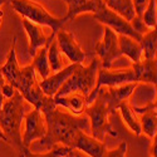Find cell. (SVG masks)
<instances>
[{"label":"cell","instance_id":"obj_1","mask_svg":"<svg viewBox=\"0 0 157 157\" xmlns=\"http://www.w3.org/2000/svg\"><path fill=\"white\" fill-rule=\"evenodd\" d=\"M42 113L47 124L45 136L39 140V147L43 150L45 148L48 151L56 145H63L72 148L75 135L79 131H89V120L86 114L74 116L71 112L59 109L58 106Z\"/></svg>","mask_w":157,"mask_h":157},{"label":"cell","instance_id":"obj_2","mask_svg":"<svg viewBox=\"0 0 157 157\" xmlns=\"http://www.w3.org/2000/svg\"><path fill=\"white\" fill-rule=\"evenodd\" d=\"M27 111V101L15 90L14 96L5 99L0 112V128L6 136L8 142L18 148L19 153L24 150L21 141V124Z\"/></svg>","mask_w":157,"mask_h":157},{"label":"cell","instance_id":"obj_3","mask_svg":"<svg viewBox=\"0 0 157 157\" xmlns=\"http://www.w3.org/2000/svg\"><path fill=\"white\" fill-rule=\"evenodd\" d=\"M101 67L99 59H93L89 65L84 67L82 63H77L73 73L59 88L54 97H63L71 93H79L88 98L90 92L93 90L97 82V73Z\"/></svg>","mask_w":157,"mask_h":157},{"label":"cell","instance_id":"obj_4","mask_svg":"<svg viewBox=\"0 0 157 157\" xmlns=\"http://www.w3.org/2000/svg\"><path fill=\"white\" fill-rule=\"evenodd\" d=\"M84 114L89 120V132L92 137L99 141H106L108 135L113 137L118 136L109 122V114H112V112L99 93L96 94L92 103L87 104Z\"/></svg>","mask_w":157,"mask_h":157},{"label":"cell","instance_id":"obj_5","mask_svg":"<svg viewBox=\"0 0 157 157\" xmlns=\"http://www.w3.org/2000/svg\"><path fill=\"white\" fill-rule=\"evenodd\" d=\"M10 3L14 10L21 15V18L28 19L40 27H48L52 29V33H57L67 24L64 18L52 15L43 5L33 0H10Z\"/></svg>","mask_w":157,"mask_h":157},{"label":"cell","instance_id":"obj_6","mask_svg":"<svg viewBox=\"0 0 157 157\" xmlns=\"http://www.w3.org/2000/svg\"><path fill=\"white\" fill-rule=\"evenodd\" d=\"M94 19L99 23H102L104 27L111 28L114 33L121 34V35H127L129 38L135 39V40L140 42L141 36L131 25V21L126 20L123 17H121L120 14H117L113 10H111L109 8H107L104 5V3L98 8V10L94 13Z\"/></svg>","mask_w":157,"mask_h":157},{"label":"cell","instance_id":"obj_7","mask_svg":"<svg viewBox=\"0 0 157 157\" xmlns=\"http://www.w3.org/2000/svg\"><path fill=\"white\" fill-rule=\"evenodd\" d=\"M136 81V75L132 68H127V69H117V71H112V69H104L101 68L98 69L97 73V82L96 86L93 88V90L90 92V94L87 98V104L92 103L98 89L103 86L106 87H117V86H122L126 83H133Z\"/></svg>","mask_w":157,"mask_h":157},{"label":"cell","instance_id":"obj_8","mask_svg":"<svg viewBox=\"0 0 157 157\" xmlns=\"http://www.w3.org/2000/svg\"><path fill=\"white\" fill-rule=\"evenodd\" d=\"M96 54L99 59L101 67L104 69H111L116 59H118L122 54L118 45V34L114 33L111 28H103V36L96 45Z\"/></svg>","mask_w":157,"mask_h":157},{"label":"cell","instance_id":"obj_9","mask_svg":"<svg viewBox=\"0 0 157 157\" xmlns=\"http://www.w3.org/2000/svg\"><path fill=\"white\" fill-rule=\"evenodd\" d=\"M47 133V124L43 113L38 108H33L24 116V132L21 133L23 146L29 148L35 141L42 140Z\"/></svg>","mask_w":157,"mask_h":157},{"label":"cell","instance_id":"obj_10","mask_svg":"<svg viewBox=\"0 0 157 157\" xmlns=\"http://www.w3.org/2000/svg\"><path fill=\"white\" fill-rule=\"evenodd\" d=\"M137 86H138V83H136V82L126 83V84L117 86V87L103 86L98 89L97 93H99L102 96V98L104 99V102H106V104L108 106L112 114H114L117 108L120 106V103H122L123 101H127L131 96H132V93L135 92Z\"/></svg>","mask_w":157,"mask_h":157},{"label":"cell","instance_id":"obj_11","mask_svg":"<svg viewBox=\"0 0 157 157\" xmlns=\"http://www.w3.org/2000/svg\"><path fill=\"white\" fill-rule=\"evenodd\" d=\"M56 40L60 52L69 60V63H82L86 59V53L82 50L72 33L60 28L56 34Z\"/></svg>","mask_w":157,"mask_h":157},{"label":"cell","instance_id":"obj_12","mask_svg":"<svg viewBox=\"0 0 157 157\" xmlns=\"http://www.w3.org/2000/svg\"><path fill=\"white\" fill-rule=\"evenodd\" d=\"M72 148L78 150L82 153H86L89 157H102L104 151L107 150L106 142L99 141L92 136H89L84 131H79L72 143Z\"/></svg>","mask_w":157,"mask_h":157},{"label":"cell","instance_id":"obj_13","mask_svg":"<svg viewBox=\"0 0 157 157\" xmlns=\"http://www.w3.org/2000/svg\"><path fill=\"white\" fill-rule=\"evenodd\" d=\"M136 114H140V124L142 133H145L150 138H153L157 135V111L156 101L150 102L143 107H132Z\"/></svg>","mask_w":157,"mask_h":157},{"label":"cell","instance_id":"obj_14","mask_svg":"<svg viewBox=\"0 0 157 157\" xmlns=\"http://www.w3.org/2000/svg\"><path fill=\"white\" fill-rule=\"evenodd\" d=\"M77 63H71L69 65H67L65 68L50 74L45 79H42L39 82V87L43 90V93L49 96V97H54L57 94V92L59 90V88L64 84V82L68 79L69 75L73 73L74 68H75Z\"/></svg>","mask_w":157,"mask_h":157},{"label":"cell","instance_id":"obj_15","mask_svg":"<svg viewBox=\"0 0 157 157\" xmlns=\"http://www.w3.org/2000/svg\"><path fill=\"white\" fill-rule=\"evenodd\" d=\"M131 68H132L135 72L137 83H146V84L156 86V81H157L156 58L155 59H145L143 58L138 63H132V67Z\"/></svg>","mask_w":157,"mask_h":157},{"label":"cell","instance_id":"obj_16","mask_svg":"<svg viewBox=\"0 0 157 157\" xmlns=\"http://www.w3.org/2000/svg\"><path fill=\"white\" fill-rule=\"evenodd\" d=\"M64 2L68 4L67 15L64 17L67 23L84 13L94 14L98 8L103 4V0H64Z\"/></svg>","mask_w":157,"mask_h":157},{"label":"cell","instance_id":"obj_17","mask_svg":"<svg viewBox=\"0 0 157 157\" xmlns=\"http://www.w3.org/2000/svg\"><path fill=\"white\" fill-rule=\"evenodd\" d=\"M21 24L24 27V30L27 32L28 38H29V54L32 57L35 56V53L38 52V49H40L45 42H47V36L42 30V27L38 24L32 23L28 19H21Z\"/></svg>","mask_w":157,"mask_h":157},{"label":"cell","instance_id":"obj_18","mask_svg":"<svg viewBox=\"0 0 157 157\" xmlns=\"http://www.w3.org/2000/svg\"><path fill=\"white\" fill-rule=\"evenodd\" d=\"M56 34L57 33H52L49 35V38L47 39L45 44L40 49H38L35 56L33 57L34 59L32 62V65H33L34 71L40 75L42 79H45V78H48L52 74V71H50V67H49V62H48V47H49L50 42L56 38Z\"/></svg>","mask_w":157,"mask_h":157},{"label":"cell","instance_id":"obj_19","mask_svg":"<svg viewBox=\"0 0 157 157\" xmlns=\"http://www.w3.org/2000/svg\"><path fill=\"white\" fill-rule=\"evenodd\" d=\"M54 102L58 107L67 108L72 114L81 116L84 113V109L87 107V97L79 94V93H71L63 97H53Z\"/></svg>","mask_w":157,"mask_h":157},{"label":"cell","instance_id":"obj_20","mask_svg":"<svg viewBox=\"0 0 157 157\" xmlns=\"http://www.w3.org/2000/svg\"><path fill=\"white\" fill-rule=\"evenodd\" d=\"M118 45L122 56H126L132 63H138L143 59V52L140 42L127 35L118 34Z\"/></svg>","mask_w":157,"mask_h":157},{"label":"cell","instance_id":"obj_21","mask_svg":"<svg viewBox=\"0 0 157 157\" xmlns=\"http://www.w3.org/2000/svg\"><path fill=\"white\" fill-rule=\"evenodd\" d=\"M122 118H123V122L127 124V127L132 131V132L136 135V136H141L142 135V131H141V124H140V120L137 114L135 113L132 106L129 104L128 99L127 101H123L122 103H120L118 108Z\"/></svg>","mask_w":157,"mask_h":157},{"label":"cell","instance_id":"obj_22","mask_svg":"<svg viewBox=\"0 0 157 157\" xmlns=\"http://www.w3.org/2000/svg\"><path fill=\"white\" fill-rule=\"evenodd\" d=\"M48 62H49L50 71L54 73L65 68L67 65H69V60L65 58V56L60 52L56 38L50 42V44L48 47Z\"/></svg>","mask_w":157,"mask_h":157},{"label":"cell","instance_id":"obj_23","mask_svg":"<svg viewBox=\"0 0 157 157\" xmlns=\"http://www.w3.org/2000/svg\"><path fill=\"white\" fill-rule=\"evenodd\" d=\"M103 3L107 8L120 14L128 21H131L136 17L132 0H103Z\"/></svg>","mask_w":157,"mask_h":157},{"label":"cell","instance_id":"obj_24","mask_svg":"<svg viewBox=\"0 0 157 157\" xmlns=\"http://www.w3.org/2000/svg\"><path fill=\"white\" fill-rule=\"evenodd\" d=\"M140 44L142 47L143 58L155 59L156 54H157V30H156V28L150 29L145 34H142Z\"/></svg>","mask_w":157,"mask_h":157},{"label":"cell","instance_id":"obj_25","mask_svg":"<svg viewBox=\"0 0 157 157\" xmlns=\"http://www.w3.org/2000/svg\"><path fill=\"white\" fill-rule=\"evenodd\" d=\"M72 151L71 147L63 146V145H56L54 147H52L47 152L43 153H38V152H32L29 148L24 147V150L20 153V157H63L67 153Z\"/></svg>","mask_w":157,"mask_h":157},{"label":"cell","instance_id":"obj_26","mask_svg":"<svg viewBox=\"0 0 157 157\" xmlns=\"http://www.w3.org/2000/svg\"><path fill=\"white\" fill-rule=\"evenodd\" d=\"M156 8H157V2L156 0H148V3H147L145 10H143L142 15H141L142 21L145 23V25L148 29H153V28H156V25H157V11H156Z\"/></svg>","mask_w":157,"mask_h":157},{"label":"cell","instance_id":"obj_27","mask_svg":"<svg viewBox=\"0 0 157 157\" xmlns=\"http://www.w3.org/2000/svg\"><path fill=\"white\" fill-rule=\"evenodd\" d=\"M127 152H128V145L127 142L123 141L116 148L106 150L102 155V157H127Z\"/></svg>","mask_w":157,"mask_h":157},{"label":"cell","instance_id":"obj_28","mask_svg":"<svg viewBox=\"0 0 157 157\" xmlns=\"http://www.w3.org/2000/svg\"><path fill=\"white\" fill-rule=\"evenodd\" d=\"M15 90H17V89L14 88V86L10 84V83H8V82L5 81V83H4L3 87H2V94L4 96L5 99H9V98H11L13 96H14Z\"/></svg>","mask_w":157,"mask_h":157},{"label":"cell","instance_id":"obj_29","mask_svg":"<svg viewBox=\"0 0 157 157\" xmlns=\"http://www.w3.org/2000/svg\"><path fill=\"white\" fill-rule=\"evenodd\" d=\"M132 3H133V6H135L136 17L141 18L143 10H145V8H146V5L148 3V0H132Z\"/></svg>","mask_w":157,"mask_h":157},{"label":"cell","instance_id":"obj_30","mask_svg":"<svg viewBox=\"0 0 157 157\" xmlns=\"http://www.w3.org/2000/svg\"><path fill=\"white\" fill-rule=\"evenodd\" d=\"M156 150H157V137L150 138V146H148V155L150 157H156Z\"/></svg>","mask_w":157,"mask_h":157},{"label":"cell","instance_id":"obj_31","mask_svg":"<svg viewBox=\"0 0 157 157\" xmlns=\"http://www.w3.org/2000/svg\"><path fill=\"white\" fill-rule=\"evenodd\" d=\"M0 141H5V142H8V140H6V136L4 135V132L2 131V128H0Z\"/></svg>","mask_w":157,"mask_h":157},{"label":"cell","instance_id":"obj_32","mask_svg":"<svg viewBox=\"0 0 157 157\" xmlns=\"http://www.w3.org/2000/svg\"><path fill=\"white\" fill-rule=\"evenodd\" d=\"M3 18H4V11L0 10V25H2V23H3Z\"/></svg>","mask_w":157,"mask_h":157},{"label":"cell","instance_id":"obj_33","mask_svg":"<svg viewBox=\"0 0 157 157\" xmlns=\"http://www.w3.org/2000/svg\"><path fill=\"white\" fill-rule=\"evenodd\" d=\"M63 157H75V156H74V153H73V150H72L69 153H67V155H65V156H63Z\"/></svg>","mask_w":157,"mask_h":157},{"label":"cell","instance_id":"obj_34","mask_svg":"<svg viewBox=\"0 0 157 157\" xmlns=\"http://www.w3.org/2000/svg\"><path fill=\"white\" fill-rule=\"evenodd\" d=\"M9 0H0V10H2V6L5 4V3H8Z\"/></svg>","mask_w":157,"mask_h":157}]
</instances>
